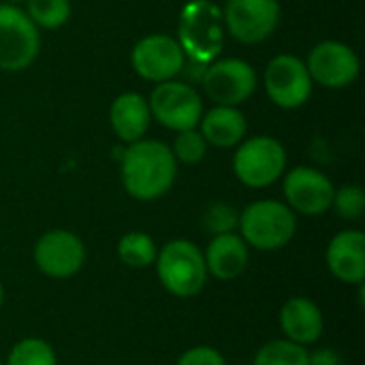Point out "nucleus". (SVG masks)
I'll return each mask as SVG.
<instances>
[{
  "mask_svg": "<svg viewBox=\"0 0 365 365\" xmlns=\"http://www.w3.org/2000/svg\"><path fill=\"white\" fill-rule=\"evenodd\" d=\"M124 190L137 201H156L165 197L178 178V160L171 148L156 139L128 143L120 158Z\"/></svg>",
  "mask_w": 365,
  "mask_h": 365,
  "instance_id": "1",
  "label": "nucleus"
},
{
  "mask_svg": "<svg viewBox=\"0 0 365 365\" xmlns=\"http://www.w3.org/2000/svg\"><path fill=\"white\" fill-rule=\"evenodd\" d=\"M178 43L184 56L199 64H210L225 45L222 9L210 0H190L178 17Z\"/></svg>",
  "mask_w": 365,
  "mask_h": 365,
  "instance_id": "2",
  "label": "nucleus"
},
{
  "mask_svg": "<svg viewBox=\"0 0 365 365\" xmlns=\"http://www.w3.org/2000/svg\"><path fill=\"white\" fill-rule=\"evenodd\" d=\"M237 231L248 248L274 252L284 248L297 233L295 212L276 199H261L240 212Z\"/></svg>",
  "mask_w": 365,
  "mask_h": 365,
  "instance_id": "3",
  "label": "nucleus"
},
{
  "mask_svg": "<svg viewBox=\"0 0 365 365\" xmlns=\"http://www.w3.org/2000/svg\"><path fill=\"white\" fill-rule=\"evenodd\" d=\"M156 276L167 293L180 299L199 295L207 282V267L203 252L190 240L167 242L154 261Z\"/></svg>",
  "mask_w": 365,
  "mask_h": 365,
  "instance_id": "4",
  "label": "nucleus"
},
{
  "mask_svg": "<svg viewBox=\"0 0 365 365\" xmlns=\"http://www.w3.org/2000/svg\"><path fill=\"white\" fill-rule=\"evenodd\" d=\"M287 169V150L284 145L269 137L259 135L244 139L233 154L235 178L248 188H267L276 184Z\"/></svg>",
  "mask_w": 365,
  "mask_h": 365,
  "instance_id": "5",
  "label": "nucleus"
},
{
  "mask_svg": "<svg viewBox=\"0 0 365 365\" xmlns=\"http://www.w3.org/2000/svg\"><path fill=\"white\" fill-rule=\"evenodd\" d=\"M41 49L36 24L15 4H0V71L19 73L28 68Z\"/></svg>",
  "mask_w": 365,
  "mask_h": 365,
  "instance_id": "6",
  "label": "nucleus"
},
{
  "mask_svg": "<svg viewBox=\"0 0 365 365\" xmlns=\"http://www.w3.org/2000/svg\"><path fill=\"white\" fill-rule=\"evenodd\" d=\"M148 105L152 118L175 133L197 128L203 115V101L199 92L192 86L173 79L158 83L150 94Z\"/></svg>",
  "mask_w": 365,
  "mask_h": 365,
  "instance_id": "7",
  "label": "nucleus"
},
{
  "mask_svg": "<svg viewBox=\"0 0 365 365\" xmlns=\"http://www.w3.org/2000/svg\"><path fill=\"white\" fill-rule=\"evenodd\" d=\"M257 71L242 58H225L210 62L201 75L205 94L216 105L237 107L246 103L257 90Z\"/></svg>",
  "mask_w": 365,
  "mask_h": 365,
  "instance_id": "8",
  "label": "nucleus"
},
{
  "mask_svg": "<svg viewBox=\"0 0 365 365\" xmlns=\"http://www.w3.org/2000/svg\"><path fill=\"white\" fill-rule=\"evenodd\" d=\"M86 244L79 235L66 229H51L43 233L32 250L36 269L56 280L73 278L86 265Z\"/></svg>",
  "mask_w": 365,
  "mask_h": 365,
  "instance_id": "9",
  "label": "nucleus"
},
{
  "mask_svg": "<svg viewBox=\"0 0 365 365\" xmlns=\"http://www.w3.org/2000/svg\"><path fill=\"white\" fill-rule=\"evenodd\" d=\"M225 28L246 45H257L269 38L280 24L278 0H227L222 9Z\"/></svg>",
  "mask_w": 365,
  "mask_h": 365,
  "instance_id": "10",
  "label": "nucleus"
},
{
  "mask_svg": "<svg viewBox=\"0 0 365 365\" xmlns=\"http://www.w3.org/2000/svg\"><path fill=\"white\" fill-rule=\"evenodd\" d=\"M269 101L280 109H297L312 94V77L306 62L293 53H280L269 60L263 75Z\"/></svg>",
  "mask_w": 365,
  "mask_h": 365,
  "instance_id": "11",
  "label": "nucleus"
},
{
  "mask_svg": "<svg viewBox=\"0 0 365 365\" xmlns=\"http://www.w3.org/2000/svg\"><path fill=\"white\" fill-rule=\"evenodd\" d=\"M130 62L141 79L163 83L184 71L186 56L175 36L156 32L137 41L130 53Z\"/></svg>",
  "mask_w": 365,
  "mask_h": 365,
  "instance_id": "12",
  "label": "nucleus"
},
{
  "mask_svg": "<svg viewBox=\"0 0 365 365\" xmlns=\"http://www.w3.org/2000/svg\"><path fill=\"white\" fill-rule=\"evenodd\" d=\"M359 66L361 64L355 49L340 41H323L314 45L306 60L312 83L331 90L349 88L359 77Z\"/></svg>",
  "mask_w": 365,
  "mask_h": 365,
  "instance_id": "13",
  "label": "nucleus"
},
{
  "mask_svg": "<svg viewBox=\"0 0 365 365\" xmlns=\"http://www.w3.org/2000/svg\"><path fill=\"white\" fill-rule=\"evenodd\" d=\"M282 192L295 214L321 216L331 207L336 186L323 171L302 165L284 175Z\"/></svg>",
  "mask_w": 365,
  "mask_h": 365,
  "instance_id": "14",
  "label": "nucleus"
},
{
  "mask_svg": "<svg viewBox=\"0 0 365 365\" xmlns=\"http://www.w3.org/2000/svg\"><path fill=\"white\" fill-rule=\"evenodd\" d=\"M327 269L344 284H364L365 280V235L357 229L340 231L331 237L325 252Z\"/></svg>",
  "mask_w": 365,
  "mask_h": 365,
  "instance_id": "15",
  "label": "nucleus"
},
{
  "mask_svg": "<svg viewBox=\"0 0 365 365\" xmlns=\"http://www.w3.org/2000/svg\"><path fill=\"white\" fill-rule=\"evenodd\" d=\"M203 259H205L207 276L229 282L246 272L250 261V250L240 233H222L210 240Z\"/></svg>",
  "mask_w": 365,
  "mask_h": 365,
  "instance_id": "16",
  "label": "nucleus"
},
{
  "mask_svg": "<svg viewBox=\"0 0 365 365\" xmlns=\"http://www.w3.org/2000/svg\"><path fill=\"white\" fill-rule=\"evenodd\" d=\"M280 327L287 340L310 346L321 340L325 319L321 308L308 297H291L280 308Z\"/></svg>",
  "mask_w": 365,
  "mask_h": 365,
  "instance_id": "17",
  "label": "nucleus"
},
{
  "mask_svg": "<svg viewBox=\"0 0 365 365\" xmlns=\"http://www.w3.org/2000/svg\"><path fill=\"white\" fill-rule=\"evenodd\" d=\"M152 122L148 98L139 92L120 94L109 107V124L115 137L124 143H135L143 139Z\"/></svg>",
  "mask_w": 365,
  "mask_h": 365,
  "instance_id": "18",
  "label": "nucleus"
},
{
  "mask_svg": "<svg viewBox=\"0 0 365 365\" xmlns=\"http://www.w3.org/2000/svg\"><path fill=\"white\" fill-rule=\"evenodd\" d=\"M201 135L207 145L214 148H233L240 145L246 137L248 122L246 115L237 107L216 105L207 113L201 115Z\"/></svg>",
  "mask_w": 365,
  "mask_h": 365,
  "instance_id": "19",
  "label": "nucleus"
},
{
  "mask_svg": "<svg viewBox=\"0 0 365 365\" xmlns=\"http://www.w3.org/2000/svg\"><path fill=\"white\" fill-rule=\"evenodd\" d=\"M118 257L130 269H145V267L154 265V261L158 257V246L148 233L130 231L120 237Z\"/></svg>",
  "mask_w": 365,
  "mask_h": 365,
  "instance_id": "20",
  "label": "nucleus"
},
{
  "mask_svg": "<svg viewBox=\"0 0 365 365\" xmlns=\"http://www.w3.org/2000/svg\"><path fill=\"white\" fill-rule=\"evenodd\" d=\"M252 365H308V349L287 338L272 340L257 351Z\"/></svg>",
  "mask_w": 365,
  "mask_h": 365,
  "instance_id": "21",
  "label": "nucleus"
},
{
  "mask_svg": "<svg viewBox=\"0 0 365 365\" xmlns=\"http://www.w3.org/2000/svg\"><path fill=\"white\" fill-rule=\"evenodd\" d=\"M6 365H58V355L49 342L41 338H24L9 351Z\"/></svg>",
  "mask_w": 365,
  "mask_h": 365,
  "instance_id": "22",
  "label": "nucleus"
},
{
  "mask_svg": "<svg viewBox=\"0 0 365 365\" xmlns=\"http://www.w3.org/2000/svg\"><path fill=\"white\" fill-rule=\"evenodd\" d=\"M28 17L36 24V28L56 30L71 19L73 6L71 0H26Z\"/></svg>",
  "mask_w": 365,
  "mask_h": 365,
  "instance_id": "23",
  "label": "nucleus"
},
{
  "mask_svg": "<svg viewBox=\"0 0 365 365\" xmlns=\"http://www.w3.org/2000/svg\"><path fill=\"white\" fill-rule=\"evenodd\" d=\"M201 222L212 237L222 233H235L240 222V212L229 203H212L205 207Z\"/></svg>",
  "mask_w": 365,
  "mask_h": 365,
  "instance_id": "24",
  "label": "nucleus"
},
{
  "mask_svg": "<svg viewBox=\"0 0 365 365\" xmlns=\"http://www.w3.org/2000/svg\"><path fill=\"white\" fill-rule=\"evenodd\" d=\"M171 152H173L175 160H180L184 165H197L207 154V141L203 139V135L197 128L182 130V133H178V137L171 145Z\"/></svg>",
  "mask_w": 365,
  "mask_h": 365,
  "instance_id": "25",
  "label": "nucleus"
},
{
  "mask_svg": "<svg viewBox=\"0 0 365 365\" xmlns=\"http://www.w3.org/2000/svg\"><path fill=\"white\" fill-rule=\"evenodd\" d=\"M331 207H336L338 216L344 218V220H351V222L359 220L365 212V195L361 186L346 184L342 188H336Z\"/></svg>",
  "mask_w": 365,
  "mask_h": 365,
  "instance_id": "26",
  "label": "nucleus"
},
{
  "mask_svg": "<svg viewBox=\"0 0 365 365\" xmlns=\"http://www.w3.org/2000/svg\"><path fill=\"white\" fill-rule=\"evenodd\" d=\"M175 365H227V361L218 349L201 344L184 351Z\"/></svg>",
  "mask_w": 365,
  "mask_h": 365,
  "instance_id": "27",
  "label": "nucleus"
},
{
  "mask_svg": "<svg viewBox=\"0 0 365 365\" xmlns=\"http://www.w3.org/2000/svg\"><path fill=\"white\" fill-rule=\"evenodd\" d=\"M308 365H342V357L334 349H317L308 353Z\"/></svg>",
  "mask_w": 365,
  "mask_h": 365,
  "instance_id": "28",
  "label": "nucleus"
},
{
  "mask_svg": "<svg viewBox=\"0 0 365 365\" xmlns=\"http://www.w3.org/2000/svg\"><path fill=\"white\" fill-rule=\"evenodd\" d=\"M2 304H4V287L0 282V308H2Z\"/></svg>",
  "mask_w": 365,
  "mask_h": 365,
  "instance_id": "29",
  "label": "nucleus"
},
{
  "mask_svg": "<svg viewBox=\"0 0 365 365\" xmlns=\"http://www.w3.org/2000/svg\"><path fill=\"white\" fill-rule=\"evenodd\" d=\"M9 4H17V2H26V0H6Z\"/></svg>",
  "mask_w": 365,
  "mask_h": 365,
  "instance_id": "30",
  "label": "nucleus"
},
{
  "mask_svg": "<svg viewBox=\"0 0 365 365\" xmlns=\"http://www.w3.org/2000/svg\"><path fill=\"white\" fill-rule=\"evenodd\" d=\"M0 365H4V364H2V359H0Z\"/></svg>",
  "mask_w": 365,
  "mask_h": 365,
  "instance_id": "31",
  "label": "nucleus"
}]
</instances>
